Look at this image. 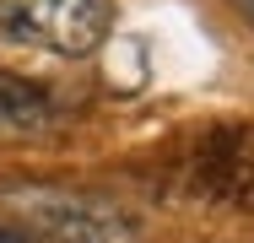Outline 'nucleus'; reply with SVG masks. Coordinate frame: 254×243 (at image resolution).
Masks as SVG:
<instances>
[{
	"instance_id": "39448f33",
	"label": "nucleus",
	"mask_w": 254,
	"mask_h": 243,
	"mask_svg": "<svg viewBox=\"0 0 254 243\" xmlns=\"http://www.w3.org/2000/svg\"><path fill=\"white\" fill-rule=\"evenodd\" d=\"M0 243H27V238H16V233H11V227H0Z\"/></svg>"
},
{
	"instance_id": "20e7f679",
	"label": "nucleus",
	"mask_w": 254,
	"mask_h": 243,
	"mask_svg": "<svg viewBox=\"0 0 254 243\" xmlns=\"http://www.w3.org/2000/svg\"><path fill=\"white\" fill-rule=\"evenodd\" d=\"M49 119V97L38 92L33 81L0 70V130H33Z\"/></svg>"
},
{
	"instance_id": "7ed1b4c3",
	"label": "nucleus",
	"mask_w": 254,
	"mask_h": 243,
	"mask_svg": "<svg viewBox=\"0 0 254 243\" xmlns=\"http://www.w3.org/2000/svg\"><path fill=\"white\" fill-rule=\"evenodd\" d=\"M16 216L38 243H141V233L119 211L81 194H22Z\"/></svg>"
},
{
	"instance_id": "423d86ee",
	"label": "nucleus",
	"mask_w": 254,
	"mask_h": 243,
	"mask_svg": "<svg viewBox=\"0 0 254 243\" xmlns=\"http://www.w3.org/2000/svg\"><path fill=\"white\" fill-rule=\"evenodd\" d=\"M238 11H244V16H249V22H254V0H238Z\"/></svg>"
},
{
	"instance_id": "f03ea898",
	"label": "nucleus",
	"mask_w": 254,
	"mask_h": 243,
	"mask_svg": "<svg viewBox=\"0 0 254 243\" xmlns=\"http://www.w3.org/2000/svg\"><path fill=\"white\" fill-rule=\"evenodd\" d=\"M114 27V0H0V38L49 54H92Z\"/></svg>"
},
{
	"instance_id": "f257e3e1",
	"label": "nucleus",
	"mask_w": 254,
	"mask_h": 243,
	"mask_svg": "<svg viewBox=\"0 0 254 243\" xmlns=\"http://www.w3.org/2000/svg\"><path fill=\"white\" fill-rule=\"evenodd\" d=\"M173 189L205 205H227V211H254V124H205L200 135L173 151L168 162Z\"/></svg>"
}]
</instances>
